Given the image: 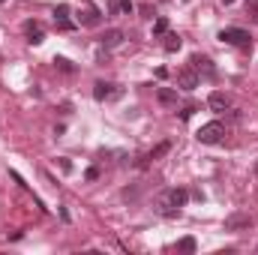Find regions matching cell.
<instances>
[{
    "instance_id": "cell-1",
    "label": "cell",
    "mask_w": 258,
    "mask_h": 255,
    "mask_svg": "<svg viewBox=\"0 0 258 255\" xmlns=\"http://www.w3.org/2000/svg\"><path fill=\"white\" fill-rule=\"evenodd\" d=\"M189 201V192L183 189V186H171V189L159 192V198H156V210L162 213V216H180V207Z\"/></svg>"
},
{
    "instance_id": "cell-2",
    "label": "cell",
    "mask_w": 258,
    "mask_h": 255,
    "mask_svg": "<svg viewBox=\"0 0 258 255\" xmlns=\"http://www.w3.org/2000/svg\"><path fill=\"white\" fill-rule=\"evenodd\" d=\"M219 39L225 45H234V48H249L252 45L249 30H243V27H225V30H219Z\"/></svg>"
},
{
    "instance_id": "cell-3",
    "label": "cell",
    "mask_w": 258,
    "mask_h": 255,
    "mask_svg": "<svg viewBox=\"0 0 258 255\" xmlns=\"http://www.w3.org/2000/svg\"><path fill=\"white\" fill-rule=\"evenodd\" d=\"M195 138L201 144H219L225 138V123L222 120H210V123H204V126L195 132Z\"/></svg>"
},
{
    "instance_id": "cell-4",
    "label": "cell",
    "mask_w": 258,
    "mask_h": 255,
    "mask_svg": "<svg viewBox=\"0 0 258 255\" xmlns=\"http://www.w3.org/2000/svg\"><path fill=\"white\" fill-rule=\"evenodd\" d=\"M123 90L117 87V84H108V81H96L93 84V99L96 102H105V99H117Z\"/></svg>"
},
{
    "instance_id": "cell-5",
    "label": "cell",
    "mask_w": 258,
    "mask_h": 255,
    "mask_svg": "<svg viewBox=\"0 0 258 255\" xmlns=\"http://www.w3.org/2000/svg\"><path fill=\"white\" fill-rule=\"evenodd\" d=\"M252 216L249 213H231L228 219H225V231H249L252 228Z\"/></svg>"
},
{
    "instance_id": "cell-6",
    "label": "cell",
    "mask_w": 258,
    "mask_h": 255,
    "mask_svg": "<svg viewBox=\"0 0 258 255\" xmlns=\"http://www.w3.org/2000/svg\"><path fill=\"white\" fill-rule=\"evenodd\" d=\"M198 81H201V78H198V72H195L192 66H183V69L177 72V87H180V90H186V93L198 87Z\"/></svg>"
},
{
    "instance_id": "cell-7",
    "label": "cell",
    "mask_w": 258,
    "mask_h": 255,
    "mask_svg": "<svg viewBox=\"0 0 258 255\" xmlns=\"http://www.w3.org/2000/svg\"><path fill=\"white\" fill-rule=\"evenodd\" d=\"M78 21H81L84 27H96V24H102V12H99L93 3H84V9L78 12Z\"/></svg>"
},
{
    "instance_id": "cell-8",
    "label": "cell",
    "mask_w": 258,
    "mask_h": 255,
    "mask_svg": "<svg viewBox=\"0 0 258 255\" xmlns=\"http://www.w3.org/2000/svg\"><path fill=\"white\" fill-rule=\"evenodd\" d=\"M24 33H27V42H30V45L45 42V27H42V21H24Z\"/></svg>"
},
{
    "instance_id": "cell-9",
    "label": "cell",
    "mask_w": 258,
    "mask_h": 255,
    "mask_svg": "<svg viewBox=\"0 0 258 255\" xmlns=\"http://www.w3.org/2000/svg\"><path fill=\"white\" fill-rule=\"evenodd\" d=\"M54 24H57V30H72L75 27V21L69 18V6L66 3L54 6Z\"/></svg>"
},
{
    "instance_id": "cell-10",
    "label": "cell",
    "mask_w": 258,
    "mask_h": 255,
    "mask_svg": "<svg viewBox=\"0 0 258 255\" xmlns=\"http://www.w3.org/2000/svg\"><path fill=\"white\" fill-rule=\"evenodd\" d=\"M207 105H210L213 111H225V108H231V96H228V93H219V90H213V93L207 96Z\"/></svg>"
},
{
    "instance_id": "cell-11",
    "label": "cell",
    "mask_w": 258,
    "mask_h": 255,
    "mask_svg": "<svg viewBox=\"0 0 258 255\" xmlns=\"http://www.w3.org/2000/svg\"><path fill=\"white\" fill-rule=\"evenodd\" d=\"M189 66H192L195 72H198V78H201V75L213 78V72H216V69H213V63H210L207 57H201V54H192V60H189Z\"/></svg>"
},
{
    "instance_id": "cell-12",
    "label": "cell",
    "mask_w": 258,
    "mask_h": 255,
    "mask_svg": "<svg viewBox=\"0 0 258 255\" xmlns=\"http://www.w3.org/2000/svg\"><path fill=\"white\" fill-rule=\"evenodd\" d=\"M123 42V30H105L102 36H99V45L102 48H117Z\"/></svg>"
},
{
    "instance_id": "cell-13",
    "label": "cell",
    "mask_w": 258,
    "mask_h": 255,
    "mask_svg": "<svg viewBox=\"0 0 258 255\" xmlns=\"http://www.w3.org/2000/svg\"><path fill=\"white\" fill-rule=\"evenodd\" d=\"M162 39H165V42H162V48H165L168 54H174V51H180V45H183V39H180L177 33H171V30H168V33H165Z\"/></svg>"
},
{
    "instance_id": "cell-14",
    "label": "cell",
    "mask_w": 258,
    "mask_h": 255,
    "mask_svg": "<svg viewBox=\"0 0 258 255\" xmlns=\"http://www.w3.org/2000/svg\"><path fill=\"white\" fill-rule=\"evenodd\" d=\"M156 99H159L162 105H177V90H171V87H159V90H156Z\"/></svg>"
},
{
    "instance_id": "cell-15",
    "label": "cell",
    "mask_w": 258,
    "mask_h": 255,
    "mask_svg": "<svg viewBox=\"0 0 258 255\" xmlns=\"http://www.w3.org/2000/svg\"><path fill=\"white\" fill-rule=\"evenodd\" d=\"M129 12H135V3L132 0H114L111 3V15H129Z\"/></svg>"
},
{
    "instance_id": "cell-16",
    "label": "cell",
    "mask_w": 258,
    "mask_h": 255,
    "mask_svg": "<svg viewBox=\"0 0 258 255\" xmlns=\"http://www.w3.org/2000/svg\"><path fill=\"white\" fill-rule=\"evenodd\" d=\"M168 150H171V144H168V141H162V144H159V147H153V150H150V153H147V156H144V159L138 162V165L144 168V165H147L150 159H159V156H162V153H168Z\"/></svg>"
},
{
    "instance_id": "cell-17",
    "label": "cell",
    "mask_w": 258,
    "mask_h": 255,
    "mask_svg": "<svg viewBox=\"0 0 258 255\" xmlns=\"http://www.w3.org/2000/svg\"><path fill=\"white\" fill-rule=\"evenodd\" d=\"M165 33H168V18H156V21H153V36L162 39Z\"/></svg>"
},
{
    "instance_id": "cell-18",
    "label": "cell",
    "mask_w": 258,
    "mask_h": 255,
    "mask_svg": "<svg viewBox=\"0 0 258 255\" xmlns=\"http://www.w3.org/2000/svg\"><path fill=\"white\" fill-rule=\"evenodd\" d=\"M177 252H195V237H183L180 243H177Z\"/></svg>"
},
{
    "instance_id": "cell-19",
    "label": "cell",
    "mask_w": 258,
    "mask_h": 255,
    "mask_svg": "<svg viewBox=\"0 0 258 255\" xmlns=\"http://www.w3.org/2000/svg\"><path fill=\"white\" fill-rule=\"evenodd\" d=\"M54 66H57L60 72H75V66H72V60H66V57H54Z\"/></svg>"
},
{
    "instance_id": "cell-20",
    "label": "cell",
    "mask_w": 258,
    "mask_h": 255,
    "mask_svg": "<svg viewBox=\"0 0 258 255\" xmlns=\"http://www.w3.org/2000/svg\"><path fill=\"white\" fill-rule=\"evenodd\" d=\"M57 165H60V171H66V174L72 171V162H69L66 156H57Z\"/></svg>"
},
{
    "instance_id": "cell-21",
    "label": "cell",
    "mask_w": 258,
    "mask_h": 255,
    "mask_svg": "<svg viewBox=\"0 0 258 255\" xmlns=\"http://www.w3.org/2000/svg\"><path fill=\"white\" fill-rule=\"evenodd\" d=\"M192 111H195V105H186V108L180 111V120H189V117H192Z\"/></svg>"
},
{
    "instance_id": "cell-22",
    "label": "cell",
    "mask_w": 258,
    "mask_h": 255,
    "mask_svg": "<svg viewBox=\"0 0 258 255\" xmlns=\"http://www.w3.org/2000/svg\"><path fill=\"white\" fill-rule=\"evenodd\" d=\"M84 177H87V180H96V177H99V168H87V174H84Z\"/></svg>"
},
{
    "instance_id": "cell-23",
    "label": "cell",
    "mask_w": 258,
    "mask_h": 255,
    "mask_svg": "<svg viewBox=\"0 0 258 255\" xmlns=\"http://www.w3.org/2000/svg\"><path fill=\"white\" fill-rule=\"evenodd\" d=\"M249 12H252V18L258 21V0H252V3H249Z\"/></svg>"
},
{
    "instance_id": "cell-24",
    "label": "cell",
    "mask_w": 258,
    "mask_h": 255,
    "mask_svg": "<svg viewBox=\"0 0 258 255\" xmlns=\"http://www.w3.org/2000/svg\"><path fill=\"white\" fill-rule=\"evenodd\" d=\"M222 3H225V6H228V3H234V0H222Z\"/></svg>"
},
{
    "instance_id": "cell-25",
    "label": "cell",
    "mask_w": 258,
    "mask_h": 255,
    "mask_svg": "<svg viewBox=\"0 0 258 255\" xmlns=\"http://www.w3.org/2000/svg\"><path fill=\"white\" fill-rule=\"evenodd\" d=\"M255 174H258V165H255Z\"/></svg>"
},
{
    "instance_id": "cell-26",
    "label": "cell",
    "mask_w": 258,
    "mask_h": 255,
    "mask_svg": "<svg viewBox=\"0 0 258 255\" xmlns=\"http://www.w3.org/2000/svg\"><path fill=\"white\" fill-rule=\"evenodd\" d=\"M0 3H6V0H0Z\"/></svg>"
},
{
    "instance_id": "cell-27",
    "label": "cell",
    "mask_w": 258,
    "mask_h": 255,
    "mask_svg": "<svg viewBox=\"0 0 258 255\" xmlns=\"http://www.w3.org/2000/svg\"><path fill=\"white\" fill-rule=\"evenodd\" d=\"M162 3H165V0H162Z\"/></svg>"
}]
</instances>
